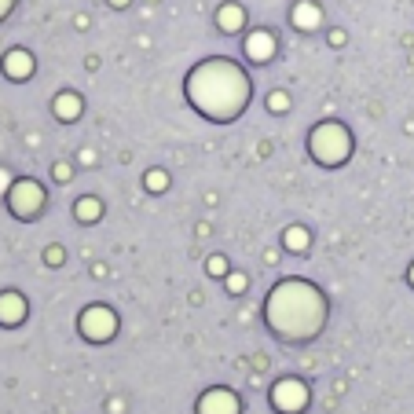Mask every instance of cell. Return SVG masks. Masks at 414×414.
I'll return each instance as SVG.
<instances>
[{"instance_id":"1","label":"cell","mask_w":414,"mask_h":414,"mask_svg":"<svg viewBox=\"0 0 414 414\" xmlns=\"http://www.w3.org/2000/svg\"><path fill=\"white\" fill-rule=\"evenodd\" d=\"M184 92L198 114L213 121H231L250 103V77L231 59H205L187 74Z\"/></svg>"},{"instance_id":"15","label":"cell","mask_w":414,"mask_h":414,"mask_svg":"<svg viewBox=\"0 0 414 414\" xmlns=\"http://www.w3.org/2000/svg\"><path fill=\"white\" fill-rule=\"evenodd\" d=\"M99 198H81L77 202V220H99Z\"/></svg>"},{"instance_id":"6","label":"cell","mask_w":414,"mask_h":414,"mask_svg":"<svg viewBox=\"0 0 414 414\" xmlns=\"http://www.w3.org/2000/svg\"><path fill=\"white\" fill-rule=\"evenodd\" d=\"M114 330H118V319H114L110 308L96 304V308H88V312H81V334H85V338H92V341H107Z\"/></svg>"},{"instance_id":"11","label":"cell","mask_w":414,"mask_h":414,"mask_svg":"<svg viewBox=\"0 0 414 414\" xmlns=\"http://www.w3.org/2000/svg\"><path fill=\"white\" fill-rule=\"evenodd\" d=\"M290 22L297 26V30H316V26L322 22V11L312 4V0H304V4H297V8H293Z\"/></svg>"},{"instance_id":"8","label":"cell","mask_w":414,"mask_h":414,"mask_svg":"<svg viewBox=\"0 0 414 414\" xmlns=\"http://www.w3.org/2000/svg\"><path fill=\"white\" fill-rule=\"evenodd\" d=\"M0 70H4L11 81H26V77L33 74V55H30V51H22V48H11L4 55V62H0Z\"/></svg>"},{"instance_id":"16","label":"cell","mask_w":414,"mask_h":414,"mask_svg":"<svg viewBox=\"0 0 414 414\" xmlns=\"http://www.w3.org/2000/svg\"><path fill=\"white\" fill-rule=\"evenodd\" d=\"M144 184H147L150 191H165V173H147Z\"/></svg>"},{"instance_id":"5","label":"cell","mask_w":414,"mask_h":414,"mask_svg":"<svg viewBox=\"0 0 414 414\" xmlns=\"http://www.w3.org/2000/svg\"><path fill=\"white\" fill-rule=\"evenodd\" d=\"M271 404L279 414H301L308 404V385L297 378H282L275 389H271Z\"/></svg>"},{"instance_id":"18","label":"cell","mask_w":414,"mask_h":414,"mask_svg":"<svg viewBox=\"0 0 414 414\" xmlns=\"http://www.w3.org/2000/svg\"><path fill=\"white\" fill-rule=\"evenodd\" d=\"M227 290H231V293H242V290H245V275H231V279H227Z\"/></svg>"},{"instance_id":"24","label":"cell","mask_w":414,"mask_h":414,"mask_svg":"<svg viewBox=\"0 0 414 414\" xmlns=\"http://www.w3.org/2000/svg\"><path fill=\"white\" fill-rule=\"evenodd\" d=\"M110 4H114V8H121V4H125V0H110Z\"/></svg>"},{"instance_id":"17","label":"cell","mask_w":414,"mask_h":414,"mask_svg":"<svg viewBox=\"0 0 414 414\" xmlns=\"http://www.w3.org/2000/svg\"><path fill=\"white\" fill-rule=\"evenodd\" d=\"M268 107H271V110H286V96H282V92H271V96H268Z\"/></svg>"},{"instance_id":"9","label":"cell","mask_w":414,"mask_h":414,"mask_svg":"<svg viewBox=\"0 0 414 414\" xmlns=\"http://www.w3.org/2000/svg\"><path fill=\"white\" fill-rule=\"evenodd\" d=\"M22 319H26V301H22V293H15V290L0 293V327H19Z\"/></svg>"},{"instance_id":"12","label":"cell","mask_w":414,"mask_h":414,"mask_svg":"<svg viewBox=\"0 0 414 414\" xmlns=\"http://www.w3.org/2000/svg\"><path fill=\"white\" fill-rule=\"evenodd\" d=\"M55 118H62V121H74L77 114H81V99H77L74 92H62V96H55Z\"/></svg>"},{"instance_id":"4","label":"cell","mask_w":414,"mask_h":414,"mask_svg":"<svg viewBox=\"0 0 414 414\" xmlns=\"http://www.w3.org/2000/svg\"><path fill=\"white\" fill-rule=\"evenodd\" d=\"M8 205L19 220H33L44 205V187L37 184V180H15L8 191Z\"/></svg>"},{"instance_id":"7","label":"cell","mask_w":414,"mask_h":414,"mask_svg":"<svg viewBox=\"0 0 414 414\" xmlns=\"http://www.w3.org/2000/svg\"><path fill=\"white\" fill-rule=\"evenodd\" d=\"M198 414H239V396L227 389H209L198 399Z\"/></svg>"},{"instance_id":"14","label":"cell","mask_w":414,"mask_h":414,"mask_svg":"<svg viewBox=\"0 0 414 414\" xmlns=\"http://www.w3.org/2000/svg\"><path fill=\"white\" fill-rule=\"evenodd\" d=\"M282 242H286V250H308V231L304 227H286V235H282Z\"/></svg>"},{"instance_id":"10","label":"cell","mask_w":414,"mask_h":414,"mask_svg":"<svg viewBox=\"0 0 414 414\" xmlns=\"http://www.w3.org/2000/svg\"><path fill=\"white\" fill-rule=\"evenodd\" d=\"M245 55H250L253 62H268L271 55H275V37H271L268 30H253L250 37H245Z\"/></svg>"},{"instance_id":"13","label":"cell","mask_w":414,"mask_h":414,"mask_svg":"<svg viewBox=\"0 0 414 414\" xmlns=\"http://www.w3.org/2000/svg\"><path fill=\"white\" fill-rule=\"evenodd\" d=\"M242 22H245V11H242L239 4H224V8H220V30L235 33Z\"/></svg>"},{"instance_id":"23","label":"cell","mask_w":414,"mask_h":414,"mask_svg":"<svg viewBox=\"0 0 414 414\" xmlns=\"http://www.w3.org/2000/svg\"><path fill=\"white\" fill-rule=\"evenodd\" d=\"M55 180H70V165H55Z\"/></svg>"},{"instance_id":"22","label":"cell","mask_w":414,"mask_h":414,"mask_svg":"<svg viewBox=\"0 0 414 414\" xmlns=\"http://www.w3.org/2000/svg\"><path fill=\"white\" fill-rule=\"evenodd\" d=\"M209 271H213V275H220V271H224V257H213V261H209Z\"/></svg>"},{"instance_id":"19","label":"cell","mask_w":414,"mask_h":414,"mask_svg":"<svg viewBox=\"0 0 414 414\" xmlns=\"http://www.w3.org/2000/svg\"><path fill=\"white\" fill-rule=\"evenodd\" d=\"M11 184H15V180H11V173H8V169H0V195H8Z\"/></svg>"},{"instance_id":"25","label":"cell","mask_w":414,"mask_h":414,"mask_svg":"<svg viewBox=\"0 0 414 414\" xmlns=\"http://www.w3.org/2000/svg\"><path fill=\"white\" fill-rule=\"evenodd\" d=\"M411 286H414V264H411Z\"/></svg>"},{"instance_id":"3","label":"cell","mask_w":414,"mask_h":414,"mask_svg":"<svg viewBox=\"0 0 414 414\" xmlns=\"http://www.w3.org/2000/svg\"><path fill=\"white\" fill-rule=\"evenodd\" d=\"M308 147H312V158L319 165H341L348 158V150H352V139H348L345 125L338 121H322L316 125L312 139H308Z\"/></svg>"},{"instance_id":"2","label":"cell","mask_w":414,"mask_h":414,"mask_svg":"<svg viewBox=\"0 0 414 414\" xmlns=\"http://www.w3.org/2000/svg\"><path fill=\"white\" fill-rule=\"evenodd\" d=\"M264 319L268 327L286 341H308L316 338L327 322V301L312 282L301 279H286L271 290L268 304H264Z\"/></svg>"},{"instance_id":"21","label":"cell","mask_w":414,"mask_h":414,"mask_svg":"<svg viewBox=\"0 0 414 414\" xmlns=\"http://www.w3.org/2000/svg\"><path fill=\"white\" fill-rule=\"evenodd\" d=\"M11 8H15V0H0V19H8Z\"/></svg>"},{"instance_id":"20","label":"cell","mask_w":414,"mask_h":414,"mask_svg":"<svg viewBox=\"0 0 414 414\" xmlns=\"http://www.w3.org/2000/svg\"><path fill=\"white\" fill-rule=\"evenodd\" d=\"M48 264H62V250H55V245H51V250H48Z\"/></svg>"}]
</instances>
